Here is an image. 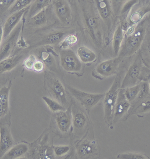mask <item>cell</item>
Instances as JSON below:
<instances>
[{
	"label": "cell",
	"instance_id": "13",
	"mask_svg": "<svg viewBox=\"0 0 150 159\" xmlns=\"http://www.w3.org/2000/svg\"><path fill=\"white\" fill-rule=\"evenodd\" d=\"M54 9L57 16L64 23H68L71 19L70 7L65 0H53Z\"/></svg>",
	"mask_w": 150,
	"mask_h": 159
},
{
	"label": "cell",
	"instance_id": "31",
	"mask_svg": "<svg viewBox=\"0 0 150 159\" xmlns=\"http://www.w3.org/2000/svg\"><path fill=\"white\" fill-rule=\"evenodd\" d=\"M146 54L145 57L142 56L143 61L144 65L150 70V41H148L146 45Z\"/></svg>",
	"mask_w": 150,
	"mask_h": 159
},
{
	"label": "cell",
	"instance_id": "19",
	"mask_svg": "<svg viewBox=\"0 0 150 159\" xmlns=\"http://www.w3.org/2000/svg\"><path fill=\"white\" fill-rule=\"evenodd\" d=\"M19 55L7 57L0 62V70H10L17 65L21 58Z\"/></svg>",
	"mask_w": 150,
	"mask_h": 159
},
{
	"label": "cell",
	"instance_id": "5",
	"mask_svg": "<svg viewBox=\"0 0 150 159\" xmlns=\"http://www.w3.org/2000/svg\"><path fill=\"white\" fill-rule=\"evenodd\" d=\"M60 60L61 67L67 72L78 75L81 74L82 63L73 50L69 49H62L60 52Z\"/></svg>",
	"mask_w": 150,
	"mask_h": 159
},
{
	"label": "cell",
	"instance_id": "17",
	"mask_svg": "<svg viewBox=\"0 0 150 159\" xmlns=\"http://www.w3.org/2000/svg\"><path fill=\"white\" fill-rule=\"evenodd\" d=\"M150 113V95L138 103L132 111L130 116L136 115L139 118H143Z\"/></svg>",
	"mask_w": 150,
	"mask_h": 159
},
{
	"label": "cell",
	"instance_id": "32",
	"mask_svg": "<svg viewBox=\"0 0 150 159\" xmlns=\"http://www.w3.org/2000/svg\"><path fill=\"white\" fill-rule=\"evenodd\" d=\"M63 36V34L62 33H55L47 37L46 42L50 44L55 43L60 40Z\"/></svg>",
	"mask_w": 150,
	"mask_h": 159
},
{
	"label": "cell",
	"instance_id": "36",
	"mask_svg": "<svg viewBox=\"0 0 150 159\" xmlns=\"http://www.w3.org/2000/svg\"><path fill=\"white\" fill-rule=\"evenodd\" d=\"M3 39V28L1 25H0V46L2 43V40Z\"/></svg>",
	"mask_w": 150,
	"mask_h": 159
},
{
	"label": "cell",
	"instance_id": "11",
	"mask_svg": "<svg viewBox=\"0 0 150 159\" xmlns=\"http://www.w3.org/2000/svg\"><path fill=\"white\" fill-rule=\"evenodd\" d=\"M72 117V126L75 133H81L87 125V116L75 102L71 105Z\"/></svg>",
	"mask_w": 150,
	"mask_h": 159
},
{
	"label": "cell",
	"instance_id": "21",
	"mask_svg": "<svg viewBox=\"0 0 150 159\" xmlns=\"http://www.w3.org/2000/svg\"><path fill=\"white\" fill-rule=\"evenodd\" d=\"M99 13L104 19H107L112 15V10L107 0H96Z\"/></svg>",
	"mask_w": 150,
	"mask_h": 159
},
{
	"label": "cell",
	"instance_id": "22",
	"mask_svg": "<svg viewBox=\"0 0 150 159\" xmlns=\"http://www.w3.org/2000/svg\"><path fill=\"white\" fill-rule=\"evenodd\" d=\"M42 98L48 106L50 110L52 112L55 113L66 109V108L64 107L61 103L54 98H50L47 96H43Z\"/></svg>",
	"mask_w": 150,
	"mask_h": 159
},
{
	"label": "cell",
	"instance_id": "29",
	"mask_svg": "<svg viewBox=\"0 0 150 159\" xmlns=\"http://www.w3.org/2000/svg\"><path fill=\"white\" fill-rule=\"evenodd\" d=\"M16 0H0V16L7 11Z\"/></svg>",
	"mask_w": 150,
	"mask_h": 159
},
{
	"label": "cell",
	"instance_id": "2",
	"mask_svg": "<svg viewBox=\"0 0 150 159\" xmlns=\"http://www.w3.org/2000/svg\"><path fill=\"white\" fill-rule=\"evenodd\" d=\"M126 66V65L123 66V68L119 71V70L113 84L107 92L104 94L103 98L104 120L105 123L111 129L113 127V114L119 93L120 89H121L122 80L128 67Z\"/></svg>",
	"mask_w": 150,
	"mask_h": 159
},
{
	"label": "cell",
	"instance_id": "28",
	"mask_svg": "<svg viewBox=\"0 0 150 159\" xmlns=\"http://www.w3.org/2000/svg\"><path fill=\"white\" fill-rule=\"evenodd\" d=\"M78 39L74 35H70L67 36L61 42L60 47L63 49H68L77 43Z\"/></svg>",
	"mask_w": 150,
	"mask_h": 159
},
{
	"label": "cell",
	"instance_id": "16",
	"mask_svg": "<svg viewBox=\"0 0 150 159\" xmlns=\"http://www.w3.org/2000/svg\"><path fill=\"white\" fill-rule=\"evenodd\" d=\"M149 13H150V6L139 7L137 10L129 14L127 18V21L130 25L137 24Z\"/></svg>",
	"mask_w": 150,
	"mask_h": 159
},
{
	"label": "cell",
	"instance_id": "24",
	"mask_svg": "<svg viewBox=\"0 0 150 159\" xmlns=\"http://www.w3.org/2000/svg\"><path fill=\"white\" fill-rule=\"evenodd\" d=\"M126 98L130 103L133 102L138 96L140 89V83L133 86L124 89Z\"/></svg>",
	"mask_w": 150,
	"mask_h": 159
},
{
	"label": "cell",
	"instance_id": "23",
	"mask_svg": "<svg viewBox=\"0 0 150 159\" xmlns=\"http://www.w3.org/2000/svg\"><path fill=\"white\" fill-rule=\"evenodd\" d=\"M33 0H16L13 5L8 10V14L12 15L21 10L28 7Z\"/></svg>",
	"mask_w": 150,
	"mask_h": 159
},
{
	"label": "cell",
	"instance_id": "18",
	"mask_svg": "<svg viewBox=\"0 0 150 159\" xmlns=\"http://www.w3.org/2000/svg\"><path fill=\"white\" fill-rule=\"evenodd\" d=\"M52 0H35L29 7L28 16L32 18L49 6Z\"/></svg>",
	"mask_w": 150,
	"mask_h": 159
},
{
	"label": "cell",
	"instance_id": "35",
	"mask_svg": "<svg viewBox=\"0 0 150 159\" xmlns=\"http://www.w3.org/2000/svg\"><path fill=\"white\" fill-rule=\"evenodd\" d=\"M128 0H114V2L116 4V5H122V6Z\"/></svg>",
	"mask_w": 150,
	"mask_h": 159
},
{
	"label": "cell",
	"instance_id": "10",
	"mask_svg": "<svg viewBox=\"0 0 150 159\" xmlns=\"http://www.w3.org/2000/svg\"><path fill=\"white\" fill-rule=\"evenodd\" d=\"M54 121L57 128L63 134L68 133L72 126L71 107L67 109L54 113Z\"/></svg>",
	"mask_w": 150,
	"mask_h": 159
},
{
	"label": "cell",
	"instance_id": "6",
	"mask_svg": "<svg viewBox=\"0 0 150 159\" xmlns=\"http://www.w3.org/2000/svg\"><path fill=\"white\" fill-rule=\"evenodd\" d=\"M124 59L118 56L114 58L101 62L92 72V76L98 79L102 80L116 75Z\"/></svg>",
	"mask_w": 150,
	"mask_h": 159
},
{
	"label": "cell",
	"instance_id": "25",
	"mask_svg": "<svg viewBox=\"0 0 150 159\" xmlns=\"http://www.w3.org/2000/svg\"><path fill=\"white\" fill-rule=\"evenodd\" d=\"M119 159H149L147 155L140 152H128L119 154L116 157Z\"/></svg>",
	"mask_w": 150,
	"mask_h": 159
},
{
	"label": "cell",
	"instance_id": "15",
	"mask_svg": "<svg viewBox=\"0 0 150 159\" xmlns=\"http://www.w3.org/2000/svg\"><path fill=\"white\" fill-rule=\"evenodd\" d=\"M124 31L122 28L120 24L118 26L114 33L113 36V51L115 57L118 56L122 47L123 41L124 40Z\"/></svg>",
	"mask_w": 150,
	"mask_h": 159
},
{
	"label": "cell",
	"instance_id": "1",
	"mask_svg": "<svg viewBox=\"0 0 150 159\" xmlns=\"http://www.w3.org/2000/svg\"><path fill=\"white\" fill-rule=\"evenodd\" d=\"M150 13L137 24L131 34L125 35L124 42L118 56L125 59L132 57L140 50L145 39L149 25Z\"/></svg>",
	"mask_w": 150,
	"mask_h": 159
},
{
	"label": "cell",
	"instance_id": "33",
	"mask_svg": "<svg viewBox=\"0 0 150 159\" xmlns=\"http://www.w3.org/2000/svg\"><path fill=\"white\" fill-rule=\"evenodd\" d=\"M36 61L35 57L33 55H31L26 59L24 64L26 68L29 70H31L33 69L34 63Z\"/></svg>",
	"mask_w": 150,
	"mask_h": 159
},
{
	"label": "cell",
	"instance_id": "8",
	"mask_svg": "<svg viewBox=\"0 0 150 159\" xmlns=\"http://www.w3.org/2000/svg\"><path fill=\"white\" fill-rule=\"evenodd\" d=\"M131 104L126 98L124 89H120L114 109L113 125L119 121H126L128 119V115Z\"/></svg>",
	"mask_w": 150,
	"mask_h": 159
},
{
	"label": "cell",
	"instance_id": "30",
	"mask_svg": "<svg viewBox=\"0 0 150 159\" xmlns=\"http://www.w3.org/2000/svg\"><path fill=\"white\" fill-rule=\"evenodd\" d=\"M70 150L69 146H57L53 147L54 153L57 157H61L67 154Z\"/></svg>",
	"mask_w": 150,
	"mask_h": 159
},
{
	"label": "cell",
	"instance_id": "14",
	"mask_svg": "<svg viewBox=\"0 0 150 159\" xmlns=\"http://www.w3.org/2000/svg\"><path fill=\"white\" fill-rule=\"evenodd\" d=\"M76 54L80 61L85 64H90L96 61L97 56L93 51L84 46L80 47L78 49Z\"/></svg>",
	"mask_w": 150,
	"mask_h": 159
},
{
	"label": "cell",
	"instance_id": "20",
	"mask_svg": "<svg viewBox=\"0 0 150 159\" xmlns=\"http://www.w3.org/2000/svg\"><path fill=\"white\" fill-rule=\"evenodd\" d=\"M139 0H128L121 7L120 10L121 16L122 17L121 23L127 21V18L131 12L134 6L139 2Z\"/></svg>",
	"mask_w": 150,
	"mask_h": 159
},
{
	"label": "cell",
	"instance_id": "9",
	"mask_svg": "<svg viewBox=\"0 0 150 159\" xmlns=\"http://www.w3.org/2000/svg\"><path fill=\"white\" fill-rule=\"evenodd\" d=\"M21 30L20 24L15 28L8 36L4 39V41L0 46V59L7 57L13 51L17 43Z\"/></svg>",
	"mask_w": 150,
	"mask_h": 159
},
{
	"label": "cell",
	"instance_id": "26",
	"mask_svg": "<svg viewBox=\"0 0 150 159\" xmlns=\"http://www.w3.org/2000/svg\"><path fill=\"white\" fill-rule=\"evenodd\" d=\"M47 7L31 18V21L36 25L45 24L47 21Z\"/></svg>",
	"mask_w": 150,
	"mask_h": 159
},
{
	"label": "cell",
	"instance_id": "27",
	"mask_svg": "<svg viewBox=\"0 0 150 159\" xmlns=\"http://www.w3.org/2000/svg\"><path fill=\"white\" fill-rule=\"evenodd\" d=\"M94 144L92 143H84L78 148V153L82 156H87L92 154L94 151Z\"/></svg>",
	"mask_w": 150,
	"mask_h": 159
},
{
	"label": "cell",
	"instance_id": "12",
	"mask_svg": "<svg viewBox=\"0 0 150 159\" xmlns=\"http://www.w3.org/2000/svg\"><path fill=\"white\" fill-rule=\"evenodd\" d=\"M30 7H26L25 8L21 10L12 14L8 17L5 21V25L3 28V39L8 36L12 33L13 30L17 26L21 20L24 14L29 9Z\"/></svg>",
	"mask_w": 150,
	"mask_h": 159
},
{
	"label": "cell",
	"instance_id": "3",
	"mask_svg": "<svg viewBox=\"0 0 150 159\" xmlns=\"http://www.w3.org/2000/svg\"><path fill=\"white\" fill-rule=\"evenodd\" d=\"M144 66L142 53L140 49L136 53L134 58L127 69L122 80L121 89L133 86L141 82L140 77Z\"/></svg>",
	"mask_w": 150,
	"mask_h": 159
},
{
	"label": "cell",
	"instance_id": "7",
	"mask_svg": "<svg viewBox=\"0 0 150 159\" xmlns=\"http://www.w3.org/2000/svg\"><path fill=\"white\" fill-rule=\"evenodd\" d=\"M65 89L74 98L87 110H90L92 107L103 99L104 94H92L81 91L68 85H65Z\"/></svg>",
	"mask_w": 150,
	"mask_h": 159
},
{
	"label": "cell",
	"instance_id": "34",
	"mask_svg": "<svg viewBox=\"0 0 150 159\" xmlns=\"http://www.w3.org/2000/svg\"><path fill=\"white\" fill-rule=\"evenodd\" d=\"M33 69L37 72L42 71L44 69V63L41 61H36L34 63Z\"/></svg>",
	"mask_w": 150,
	"mask_h": 159
},
{
	"label": "cell",
	"instance_id": "4",
	"mask_svg": "<svg viewBox=\"0 0 150 159\" xmlns=\"http://www.w3.org/2000/svg\"><path fill=\"white\" fill-rule=\"evenodd\" d=\"M45 86L54 99L59 102L66 108L69 106V101L65 88L59 78L50 73H46Z\"/></svg>",
	"mask_w": 150,
	"mask_h": 159
}]
</instances>
